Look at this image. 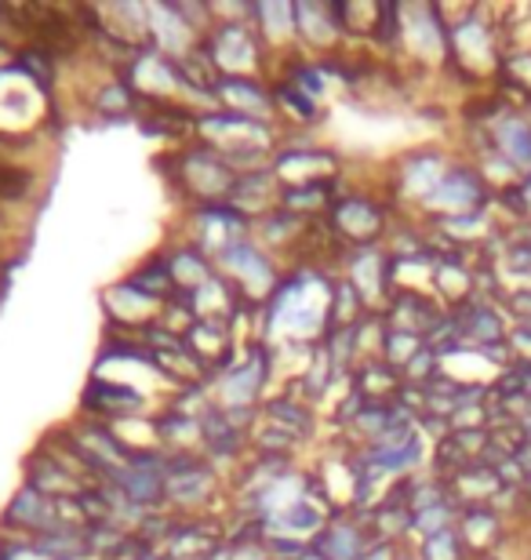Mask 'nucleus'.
<instances>
[{"label": "nucleus", "mask_w": 531, "mask_h": 560, "mask_svg": "<svg viewBox=\"0 0 531 560\" xmlns=\"http://www.w3.org/2000/svg\"><path fill=\"white\" fill-rule=\"evenodd\" d=\"M495 142L503 145V153L510 156L513 164H521V167L531 164V128L521 117H503L499 128H495Z\"/></svg>", "instance_id": "nucleus-2"}, {"label": "nucleus", "mask_w": 531, "mask_h": 560, "mask_svg": "<svg viewBox=\"0 0 531 560\" xmlns=\"http://www.w3.org/2000/svg\"><path fill=\"white\" fill-rule=\"evenodd\" d=\"M481 197H484V186H481L477 175L451 172V175H445L434 186V194H429V205H445L448 211H466L470 205H477Z\"/></svg>", "instance_id": "nucleus-1"}, {"label": "nucleus", "mask_w": 531, "mask_h": 560, "mask_svg": "<svg viewBox=\"0 0 531 560\" xmlns=\"http://www.w3.org/2000/svg\"><path fill=\"white\" fill-rule=\"evenodd\" d=\"M324 557H332V560H360V535H357L354 524H338V528L327 532Z\"/></svg>", "instance_id": "nucleus-3"}]
</instances>
